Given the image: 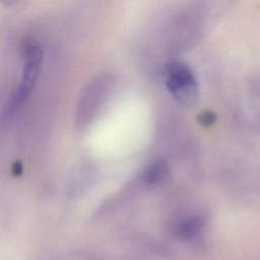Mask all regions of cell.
I'll list each match as a JSON object with an SVG mask.
<instances>
[{
  "instance_id": "obj_3",
  "label": "cell",
  "mask_w": 260,
  "mask_h": 260,
  "mask_svg": "<svg viewBox=\"0 0 260 260\" xmlns=\"http://www.w3.org/2000/svg\"><path fill=\"white\" fill-rule=\"evenodd\" d=\"M206 218L202 214H190L181 218L174 228L175 235L182 241L190 242L195 240L203 231Z\"/></svg>"
},
{
  "instance_id": "obj_4",
  "label": "cell",
  "mask_w": 260,
  "mask_h": 260,
  "mask_svg": "<svg viewBox=\"0 0 260 260\" xmlns=\"http://www.w3.org/2000/svg\"><path fill=\"white\" fill-rule=\"evenodd\" d=\"M169 165L166 160L160 159L152 162L143 173V179L147 184L155 185L162 182L169 175Z\"/></svg>"
},
{
  "instance_id": "obj_5",
  "label": "cell",
  "mask_w": 260,
  "mask_h": 260,
  "mask_svg": "<svg viewBox=\"0 0 260 260\" xmlns=\"http://www.w3.org/2000/svg\"><path fill=\"white\" fill-rule=\"evenodd\" d=\"M216 119H217L216 114L211 111H204L197 118L198 122L204 127L212 126L216 122Z\"/></svg>"
},
{
  "instance_id": "obj_6",
  "label": "cell",
  "mask_w": 260,
  "mask_h": 260,
  "mask_svg": "<svg viewBox=\"0 0 260 260\" xmlns=\"http://www.w3.org/2000/svg\"><path fill=\"white\" fill-rule=\"evenodd\" d=\"M22 171H23V169H22V164L20 162V161H14L13 162V165H12V167H11V173H12V175L13 176H15V177H18L19 175H21L22 174Z\"/></svg>"
},
{
  "instance_id": "obj_2",
  "label": "cell",
  "mask_w": 260,
  "mask_h": 260,
  "mask_svg": "<svg viewBox=\"0 0 260 260\" xmlns=\"http://www.w3.org/2000/svg\"><path fill=\"white\" fill-rule=\"evenodd\" d=\"M22 77L15 94L11 99L10 105L8 106L10 111H13L15 108L19 107L30 93L40 72L43 60V51L37 44L25 43L22 47Z\"/></svg>"
},
{
  "instance_id": "obj_1",
  "label": "cell",
  "mask_w": 260,
  "mask_h": 260,
  "mask_svg": "<svg viewBox=\"0 0 260 260\" xmlns=\"http://www.w3.org/2000/svg\"><path fill=\"white\" fill-rule=\"evenodd\" d=\"M166 84L171 94L184 106H193L199 96L198 83L192 70L181 61L166 65Z\"/></svg>"
}]
</instances>
